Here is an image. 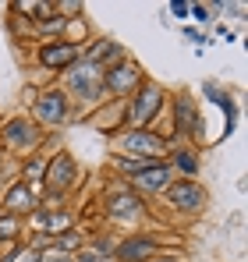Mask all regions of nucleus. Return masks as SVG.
Here are the masks:
<instances>
[{
  "label": "nucleus",
  "mask_w": 248,
  "mask_h": 262,
  "mask_svg": "<svg viewBox=\"0 0 248 262\" xmlns=\"http://www.w3.org/2000/svg\"><path fill=\"white\" fill-rule=\"evenodd\" d=\"M163 99L167 92L160 82H142V85L135 89L131 96H128V103H124V124L128 128H149L156 117H160V110H163Z\"/></svg>",
  "instance_id": "nucleus-1"
},
{
  "label": "nucleus",
  "mask_w": 248,
  "mask_h": 262,
  "mask_svg": "<svg viewBox=\"0 0 248 262\" xmlns=\"http://www.w3.org/2000/svg\"><path fill=\"white\" fill-rule=\"evenodd\" d=\"M43 184H46V202H64V195H71L78 188V163L68 149H57L46 160Z\"/></svg>",
  "instance_id": "nucleus-2"
},
{
  "label": "nucleus",
  "mask_w": 248,
  "mask_h": 262,
  "mask_svg": "<svg viewBox=\"0 0 248 262\" xmlns=\"http://www.w3.org/2000/svg\"><path fill=\"white\" fill-rule=\"evenodd\" d=\"M142 82H146V71H142V64L131 60V57H121V60H114V64H107V68L99 71L103 92H110V96H117V99H128Z\"/></svg>",
  "instance_id": "nucleus-3"
},
{
  "label": "nucleus",
  "mask_w": 248,
  "mask_h": 262,
  "mask_svg": "<svg viewBox=\"0 0 248 262\" xmlns=\"http://www.w3.org/2000/svg\"><path fill=\"white\" fill-rule=\"evenodd\" d=\"M163 199H167V206L174 213H181V216H199L206 209V188L199 181H192V177H174L167 184Z\"/></svg>",
  "instance_id": "nucleus-4"
},
{
  "label": "nucleus",
  "mask_w": 248,
  "mask_h": 262,
  "mask_svg": "<svg viewBox=\"0 0 248 262\" xmlns=\"http://www.w3.org/2000/svg\"><path fill=\"white\" fill-rule=\"evenodd\" d=\"M68 114H71V96L64 89H43L39 96L32 99V124L39 131L64 124Z\"/></svg>",
  "instance_id": "nucleus-5"
},
{
  "label": "nucleus",
  "mask_w": 248,
  "mask_h": 262,
  "mask_svg": "<svg viewBox=\"0 0 248 262\" xmlns=\"http://www.w3.org/2000/svg\"><path fill=\"white\" fill-rule=\"evenodd\" d=\"M36 60H39V68H46V71H71L78 60H82V43H75V39H46V43H39V50H36Z\"/></svg>",
  "instance_id": "nucleus-6"
},
{
  "label": "nucleus",
  "mask_w": 248,
  "mask_h": 262,
  "mask_svg": "<svg viewBox=\"0 0 248 262\" xmlns=\"http://www.w3.org/2000/svg\"><path fill=\"white\" fill-rule=\"evenodd\" d=\"M149 213V206H146V199L142 195H135L128 184L121 188H107V195H103V216L110 220H142Z\"/></svg>",
  "instance_id": "nucleus-7"
},
{
  "label": "nucleus",
  "mask_w": 248,
  "mask_h": 262,
  "mask_svg": "<svg viewBox=\"0 0 248 262\" xmlns=\"http://www.w3.org/2000/svg\"><path fill=\"white\" fill-rule=\"evenodd\" d=\"M43 138V131L32 124V117H25V114H18V117H11V121H4V128H0V142L7 145V149H18V152H25V149H36Z\"/></svg>",
  "instance_id": "nucleus-8"
},
{
  "label": "nucleus",
  "mask_w": 248,
  "mask_h": 262,
  "mask_svg": "<svg viewBox=\"0 0 248 262\" xmlns=\"http://www.w3.org/2000/svg\"><path fill=\"white\" fill-rule=\"evenodd\" d=\"M39 209V199H36V188L29 181H11L7 191H4V202H0V213L4 216H18L25 220V213H36Z\"/></svg>",
  "instance_id": "nucleus-9"
},
{
  "label": "nucleus",
  "mask_w": 248,
  "mask_h": 262,
  "mask_svg": "<svg viewBox=\"0 0 248 262\" xmlns=\"http://www.w3.org/2000/svg\"><path fill=\"white\" fill-rule=\"evenodd\" d=\"M160 255H163V248L149 234H131V237H121L114 245V259L117 262H153Z\"/></svg>",
  "instance_id": "nucleus-10"
},
{
  "label": "nucleus",
  "mask_w": 248,
  "mask_h": 262,
  "mask_svg": "<svg viewBox=\"0 0 248 262\" xmlns=\"http://www.w3.org/2000/svg\"><path fill=\"white\" fill-rule=\"evenodd\" d=\"M121 149L124 156H149V160H160V152L167 149V138L156 135L149 128H128L121 135Z\"/></svg>",
  "instance_id": "nucleus-11"
},
{
  "label": "nucleus",
  "mask_w": 248,
  "mask_h": 262,
  "mask_svg": "<svg viewBox=\"0 0 248 262\" xmlns=\"http://www.w3.org/2000/svg\"><path fill=\"white\" fill-rule=\"evenodd\" d=\"M174 181V170L167 167V160H160V163H153V167H146V170H138L135 177H128V188L135 191V195H163L167 184Z\"/></svg>",
  "instance_id": "nucleus-12"
},
{
  "label": "nucleus",
  "mask_w": 248,
  "mask_h": 262,
  "mask_svg": "<svg viewBox=\"0 0 248 262\" xmlns=\"http://www.w3.org/2000/svg\"><path fill=\"white\" fill-rule=\"evenodd\" d=\"M68 96L75 92L78 99H89V103H99L103 96V85H99V68H89L82 64V71H68Z\"/></svg>",
  "instance_id": "nucleus-13"
},
{
  "label": "nucleus",
  "mask_w": 248,
  "mask_h": 262,
  "mask_svg": "<svg viewBox=\"0 0 248 262\" xmlns=\"http://www.w3.org/2000/svg\"><path fill=\"white\" fill-rule=\"evenodd\" d=\"M121 57H128L124 53L121 43H114L110 36H99V39H92L89 46H82V64H89V68H107V64H114V60H121Z\"/></svg>",
  "instance_id": "nucleus-14"
},
{
  "label": "nucleus",
  "mask_w": 248,
  "mask_h": 262,
  "mask_svg": "<svg viewBox=\"0 0 248 262\" xmlns=\"http://www.w3.org/2000/svg\"><path fill=\"white\" fill-rule=\"evenodd\" d=\"M174 131L181 138H195L199 135V110H195V99L188 92L174 96Z\"/></svg>",
  "instance_id": "nucleus-15"
},
{
  "label": "nucleus",
  "mask_w": 248,
  "mask_h": 262,
  "mask_svg": "<svg viewBox=\"0 0 248 262\" xmlns=\"http://www.w3.org/2000/svg\"><path fill=\"white\" fill-rule=\"evenodd\" d=\"M167 167H170L174 174L199 181V167H202V163H199V152H195V149H174L170 160H167Z\"/></svg>",
  "instance_id": "nucleus-16"
},
{
  "label": "nucleus",
  "mask_w": 248,
  "mask_h": 262,
  "mask_svg": "<svg viewBox=\"0 0 248 262\" xmlns=\"http://www.w3.org/2000/svg\"><path fill=\"white\" fill-rule=\"evenodd\" d=\"M36 223L43 227V234H50V237H57V234H64V230H71V213L68 209H36Z\"/></svg>",
  "instance_id": "nucleus-17"
},
{
  "label": "nucleus",
  "mask_w": 248,
  "mask_h": 262,
  "mask_svg": "<svg viewBox=\"0 0 248 262\" xmlns=\"http://www.w3.org/2000/svg\"><path fill=\"white\" fill-rule=\"evenodd\" d=\"M11 11H18V18L39 25V21H46V18L53 14V4H43V0H18V4H11Z\"/></svg>",
  "instance_id": "nucleus-18"
},
{
  "label": "nucleus",
  "mask_w": 248,
  "mask_h": 262,
  "mask_svg": "<svg viewBox=\"0 0 248 262\" xmlns=\"http://www.w3.org/2000/svg\"><path fill=\"white\" fill-rule=\"evenodd\" d=\"M85 245H89V241H85V234H82V230H75V227H71V230H64V234H57V237H50V248H53L57 255L82 252Z\"/></svg>",
  "instance_id": "nucleus-19"
},
{
  "label": "nucleus",
  "mask_w": 248,
  "mask_h": 262,
  "mask_svg": "<svg viewBox=\"0 0 248 262\" xmlns=\"http://www.w3.org/2000/svg\"><path fill=\"white\" fill-rule=\"evenodd\" d=\"M153 163H160V160H149V156H114V160H110V167H114L117 174H128V177H135L138 170H146V167H153Z\"/></svg>",
  "instance_id": "nucleus-20"
},
{
  "label": "nucleus",
  "mask_w": 248,
  "mask_h": 262,
  "mask_svg": "<svg viewBox=\"0 0 248 262\" xmlns=\"http://www.w3.org/2000/svg\"><path fill=\"white\" fill-rule=\"evenodd\" d=\"M18 234H22V220H18V216H4V213H0V245L18 241Z\"/></svg>",
  "instance_id": "nucleus-21"
},
{
  "label": "nucleus",
  "mask_w": 248,
  "mask_h": 262,
  "mask_svg": "<svg viewBox=\"0 0 248 262\" xmlns=\"http://www.w3.org/2000/svg\"><path fill=\"white\" fill-rule=\"evenodd\" d=\"M43 170H46V160H43V156H32V160L22 167V181L36 184V181H43Z\"/></svg>",
  "instance_id": "nucleus-22"
},
{
  "label": "nucleus",
  "mask_w": 248,
  "mask_h": 262,
  "mask_svg": "<svg viewBox=\"0 0 248 262\" xmlns=\"http://www.w3.org/2000/svg\"><path fill=\"white\" fill-rule=\"evenodd\" d=\"M192 14H195V21H213V14H209V7L206 4H188V18H192Z\"/></svg>",
  "instance_id": "nucleus-23"
},
{
  "label": "nucleus",
  "mask_w": 248,
  "mask_h": 262,
  "mask_svg": "<svg viewBox=\"0 0 248 262\" xmlns=\"http://www.w3.org/2000/svg\"><path fill=\"white\" fill-rule=\"evenodd\" d=\"M170 14H174V18H188V4H184V0H174V4H170Z\"/></svg>",
  "instance_id": "nucleus-24"
},
{
  "label": "nucleus",
  "mask_w": 248,
  "mask_h": 262,
  "mask_svg": "<svg viewBox=\"0 0 248 262\" xmlns=\"http://www.w3.org/2000/svg\"><path fill=\"white\" fill-rule=\"evenodd\" d=\"M153 262H181V259H177V255H170V259H167V255H160V259H153Z\"/></svg>",
  "instance_id": "nucleus-25"
},
{
  "label": "nucleus",
  "mask_w": 248,
  "mask_h": 262,
  "mask_svg": "<svg viewBox=\"0 0 248 262\" xmlns=\"http://www.w3.org/2000/svg\"><path fill=\"white\" fill-rule=\"evenodd\" d=\"M0 163H4V152H0Z\"/></svg>",
  "instance_id": "nucleus-26"
},
{
  "label": "nucleus",
  "mask_w": 248,
  "mask_h": 262,
  "mask_svg": "<svg viewBox=\"0 0 248 262\" xmlns=\"http://www.w3.org/2000/svg\"><path fill=\"white\" fill-rule=\"evenodd\" d=\"M0 184H4V177H0Z\"/></svg>",
  "instance_id": "nucleus-27"
}]
</instances>
